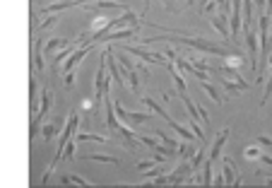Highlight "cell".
I'll return each mask as SVG.
<instances>
[{
	"label": "cell",
	"instance_id": "obj_26",
	"mask_svg": "<svg viewBox=\"0 0 272 188\" xmlns=\"http://www.w3.org/2000/svg\"><path fill=\"white\" fill-rule=\"evenodd\" d=\"M258 145H263V147H272V137H270V135H258Z\"/></svg>",
	"mask_w": 272,
	"mask_h": 188
},
{
	"label": "cell",
	"instance_id": "obj_25",
	"mask_svg": "<svg viewBox=\"0 0 272 188\" xmlns=\"http://www.w3.org/2000/svg\"><path fill=\"white\" fill-rule=\"evenodd\" d=\"M63 75H65V80H63L65 89H70V87L75 84V70H68V73H63Z\"/></svg>",
	"mask_w": 272,
	"mask_h": 188
},
{
	"label": "cell",
	"instance_id": "obj_16",
	"mask_svg": "<svg viewBox=\"0 0 272 188\" xmlns=\"http://www.w3.org/2000/svg\"><path fill=\"white\" fill-rule=\"evenodd\" d=\"M39 131H41V137H44V140H53L55 135L60 133V121H51V123L41 126Z\"/></svg>",
	"mask_w": 272,
	"mask_h": 188
},
{
	"label": "cell",
	"instance_id": "obj_17",
	"mask_svg": "<svg viewBox=\"0 0 272 188\" xmlns=\"http://www.w3.org/2000/svg\"><path fill=\"white\" fill-rule=\"evenodd\" d=\"M142 102H145L147 107L152 108L154 113H159V116H162V118H164V121H166V123L171 121V116H169V111H166V108H164L162 104H157V99H152V97H142Z\"/></svg>",
	"mask_w": 272,
	"mask_h": 188
},
{
	"label": "cell",
	"instance_id": "obj_28",
	"mask_svg": "<svg viewBox=\"0 0 272 188\" xmlns=\"http://www.w3.org/2000/svg\"><path fill=\"white\" fill-rule=\"evenodd\" d=\"M260 176H268V179H265V181H268V186H272V166H270V171H265V174H263V171H260Z\"/></svg>",
	"mask_w": 272,
	"mask_h": 188
},
{
	"label": "cell",
	"instance_id": "obj_1",
	"mask_svg": "<svg viewBox=\"0 0 272 188\" xmlns=\"http://www.w3.org/2000/svg\"><path fill=\"white\" fill-rule=\"evenodd\" d=\"M164 31H169L171 36L157 39V41H178V44H183V46H191V49L205 51V54L219 55V58H244L241 54H236L234 49H229V46H219V44L210 41V39H202V36H188V34H183V31H173V29H164ZM152 41H154V39H145L142 44H152Z\"/></svg>",
	"mask_w": 272,
	"mask_h": 188
},
{
	"label": "cell",
	"instance_id": "obj_19",
	"mask_svg": "<svg viewBox=\"0 0 272 188\" xmlns=\"http://www.w3.org/2000/svg\"><path fill=\"white\" fill-rule=\"evenodd\" d=\"M75 142L80 145V142H87V140H92V142H109V137L106 135H97V133H75Z\"/></svg>",
	"mask_w": 272,
	"mask_h": 188
},
{
	"label": "cell",
	"instance_id": "obj_12",
	"mask_svg": "<svg viewBox=\"0 0 272 188\" xmlns=\"http://www.w3.org/2000/svg\"><path fill=\"white\" fill-rule=\"evenodd\" d=\"M60 184H63V186H84V188L94 186L92 181H87V179H82V176H75V174H63V176H60Z\"/></svg>",
	"mask_w": 272,
	"mask_h": 188
},
{
	"label": "cell",
	"instance_id": "obj_22",
	"mask_svg": "<svg viewBox=\"0 0 272 188\" xmlns=\"http://www.w3.org/2000/svg\"><path fill=\"white\" fill-rule=\"evenodd\" d=\"M260 155H263V152H260V147H258V145H250V147H246V150H244V157L248 161H258V160H260Z\"/></svg>",
	"mask_w": 272,
	"mask_h": 188
},
{
	"label": "cell",
	"instance_id": "obj_24",
	"mask_svg": "<svg viewBox=\"0 0 272 188\" xmlns=\"http://www.w3.org/2000/svg\"><path fill=\"white\" fill-rule=\"evenodd\" d=\"M270 97H272V70H270V80H265V94H263V99H260V107H265Z\"/></svg>",
	"mask_w": 272,
	"mask_h": 188
},
{
	"label": "cell",
	"instance_id": "obj_29",
	"mask_svg": "<svg viewBox=\"0 0 272 188\" xmlns=\"http://www.w3.org/2000/svg\"><path fill=\"white\" fill-rule=\"evenodd\" d=\"M270 41H272V39H270Z\"/></svg>",
	"mask_w": 272,
	"mask_h": 188
},
{
	"label": "cell",
	"instance_id": "obj_8",
	"mask_svg": "<svg viewBox=\"0 0 272 188\" xmlns=\"http://www.w3.org/2000/svg\"><path fill=\"white\" fill-rule=\"evenodd\" d=\"M87 10H130V5L125 2H113V0H97V2H84Z\"/></svg>",
	"mask_w": 272,
	"mask_h": 188
},
{
	"label": "cell",
	"instance_id": "obj_6",
	"mask_svg": "<svg viewBox=\"0 0 272 188\" xmlns=\"http://www.w3.org/2000/svg\"><path fill=\"white\" fill-rule=\"evenodd\" d=\"M219 160H222V164H224V174H222L224 179H222V181H224L226 186H241V176H239V166H236L234 161L229 160V157H219Z\"/></svg>",
	"mask_w": 272,
	"mask_h": 188
},
{
	"label": "cell",
	"instance_id": "obj_13",
	"mask_svg": "<svg viewBox=\"0 0 272 188\" xmlns=\"http://www.w3.org/2000/svg\"><path fill=\"white\" fill-rule=\"evenodd\" d=\"M70 44V39H63V36H53V39H49V44H46V55L49 58H53L55 51L58 49H65Z\"/></svg>",
	"mask_w": 272,
	"mask_h": 188
},
{
	"label": "cell",
	"instance_id": "obj_23",
	"mask_svg": "<svg viewBox=\"0 0 272 188\" xmlns=\"http://www.w3.org/2000/svg\"><path fill=\"white\" fill-rule=\"evenodd\" d=\"M157 137H162V142L166 145V147H171V150H178V140H173V137L164 135L162 131H157Z\"/></svg>",
	"mask_w": 272,
	"mask_h": 188
},
{
	"label": "cell",
	"instance_id": "obj_15",
	"mask_svg": "<svg viewBox=\"0 0 272 188\" xmlns=\"http://www.w3.org/2000/svg\"><path fill=\"white\" fill-rule=\"evenodd\" d=\"M31 55H34V68H36L39 73H44L46 63H44V55H41V39H36V41H34V46H31Z\"/></svg>",
	"mask_w": 272,
	"mask_h": 188
},
{
	"label": "cell",
	"instance_id": "obj_10",
	"mask_svg": "<svg viewBox=\"0 0 272 188\" xmlns=\"http://www.w3.org/2000/svg\"><path fill=\"white\" fill-rule=\"evenodd\" d=\"M226 137H229V128H224V131H219V133H217L215 145H212V150H210V160H212V161H217L219 157H222V147H224Z\"/></svg>",
	"mask_w": 272,
	"mask_h": 188
},
{
	"label": "cell",
	"instance_id": "obj_7",
	"mask_svg": "<svg viewBox=\"0 0 272 188\" xmlns=\"http://www.w3.org/2000/svg\"><path fill=\"white\" fill-rule=\"evenodd\" d=\"M226 22H229V20H226V15H222V12H215V15L210 17V25L222 34L224 44H231V41H229V39H231V31H229V25H226Z\"/></svg>",
	"mask_w": 272,
	"mask_h": 188
},
{
	"label": "cell",
	"instance_id": "obj_27",
	"mask_svg": "<svg viewBox=\"0 0 272 188\" xmlns=\"http://www.w3.org/2000/svg\"><path fill=\"white\" fill-rule=\"evenodd\" d=\"M53 22H58V17H55V12H53V17H46V20H44V22H41V31H44V29L46 27H51V25H53Z\"/></svg>",
	"mask_w": 272,
	"mask_h": 188
},
{
	"label": "cell",
	"instance_id": "obj_21",
	"mask_svg": "<svg viewBox=\"0 0 272 188\" xmlns=\"http://www.w3.org/2000/svg\"><path fill=\"white\" fill-rule=\"evenodd\" d=\"M212 164H215V161L210 160V157H207V161L202 164V179H200V184H205V186L212 184Z\"/></svg>",
	"mask_w": 272,
	"mask_h": 188
},
{
	"label": "cell",
	"instance_id": "obj_11",
	"mask_svg": "<svg viewBox=\"0 0 272 188\" xmlns=\"http://www.w3.org/2000/svg\"><path fill=\"white\" fill-rule=\"evenodd\" d=\"M200 89H202V92H205V94H207V97H210L212 102H217V104H224V102H226V99H224V97L219 94V89L215 87V84H212V82L200 80Z\"/></svg>",
	"mask_w": 272,
	"mask_h": 188
},
{
	"label": "cell",
	"instance_id": "obj_5",
	"mask_svg": "<svg viewBox=\"0 0 272 188\" xmlns=\"http://www.w3.org/2000/svg\"><path fill=\"white\" fill-rule=\"evenodd\" d=\"M118 60H121V65H123V73H125L123 78H128V82H130V89L137 94V92H140V87H142V84H140V80H137V68L133 65V60H130V58H125L123 54H118Z\"/></svg>",
	"mask_w": 272,
	"mask_h": 188
},
{
	"label": "cell",
	"instance_id": "obj_18",
	"mask_svg": "<svg viewBox=\"0 0 272 188\" xmlns=\"http://www.w3.org/2000/svg\"><path fill=\"white\" fill-rule=\"evenodd\" d=\"M169 126H171V128H173L176 133L181 135L183 140H188V142H193V140H195V133H193V131H191V128H188V126H181V123H176L173 118L169 121Z\"/></svg>",
	"mask_w": 272,
	"mask_h": 188
},
{
	"label": "cell",
	"instance_id": "obj_3",
	"mask_svg": "<svg viewBox=\"0 0 272 188\" xmlns=\"http://www.w3.org/2000/svg\"><path fill=\"white\" fill-rule=\"evenodd\" d=\"M113 111L128 123V126H142V123H147L152 116L149 113H145V111H128L125 107H121L118 102H113Z\"/></svg>",
	"mask_w": 272,
	"mask_h": 188
},
{
	"label": "cell",
	"instance_id": "obj_20",
	"mask_svg": "<svg viewBox=\"0 0 272 188\" xmlns=\"http://www.w3.org/2000/svg\"><path fill=\"white\" fill-rule=\"evenodd\" d=\"M80 160H92V161H106V164H118V157H109V155H97V152H89V155H84Z\"/></svg>",
	"mask_w": 272,
	"mask_h": 188
},
{
	"label": "cell",
	"instance_id": "obj_9",
	"mask_svg": "<svg viewBox=\"0 0 272 188\" xmlns=\"http://www.w3.org/2000/svg\"><path fill=\"white\" fill-rule=\"evenodd\" d=\"M89 0H60V2H53V5H46L41 10V15H49V12H60V10H68V7H75V5H84Z\"/></svg>",
	"mask_w": 272,
	"mask_h": 188
},
{
	"label": "cell",
	"instance_id": "obj_2",
	"mask_svg": "<svg viewBox=\"0 0 272 188\" xmlns=\"http://www.w3.org/2000/svg\"><path fill=\"white\" fill-rule=\"evenodd\" d=\"M123 51L137 55V58H140V60H145V63H157V65L169 68V60H166L162 54H157V51H147L145 46H123Z\"/></svg>",
	"mask_w": 272,
	"mask_h": 188
},
{
	"label": "cell",
	"instance_id": "obj_4",
	"mask_svg": "<svg viewBox=\"0 0 272 188\" xmlns=\"http://www.w3.org/2000/svg\"><path fill=\"white\" fill-rule=\"evenodd\" d=\"M191 174H193L191 161L183 160L178 166H173V171H171V174H166L164 179H166V186H169V184H171V186H173V184L178 186V184H188V176H191Z\"/></svg>",
	"mask_w": 272,
	"mask_h": 188
},
{
	"label": "cell",
	"instance_id": "obj_14",
	"mask_svg": "<svg viewBox=\"0 0 272 188\" xmlns=\"http://www.w3.org/2000/svg\"><path fill=\"white\" fill-rule=\"evenodd\" d=\"M169 73H171V78H173V84H176V89H178V94L181 92H188V87H186V80H183V73L173 65V63H169Z\"/></svg>",
	"mask_w": 272,
	"mask_h": 188
}]
</instances>
